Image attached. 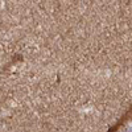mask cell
<instances>
[{"label": "cell", "mask_w": 132, "mask_h": 132, "mask_svg": "<svg viewBox=\"0 0 132 132\" xmlns=\"http://www.w3.org/2000/svg\"><path fill=\"white\" fill-rule=\"evenodd\" d=\"M131 116H132V104L129 106V108L126 111V114H124V115L122 116V118H120V120H118V123H116L114 127H111L110 129H108V132H118V129H119V128L123 126V124L131 118Z\"/></svg>", "instance_id": "obj_1"}]
</instances>
